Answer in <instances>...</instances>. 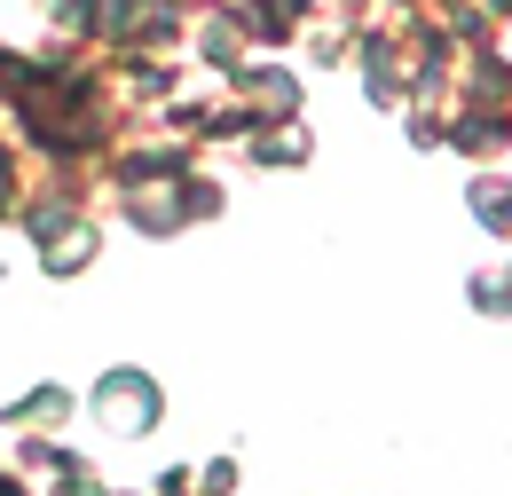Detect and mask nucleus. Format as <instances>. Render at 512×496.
<instances>
[]
</instances>
